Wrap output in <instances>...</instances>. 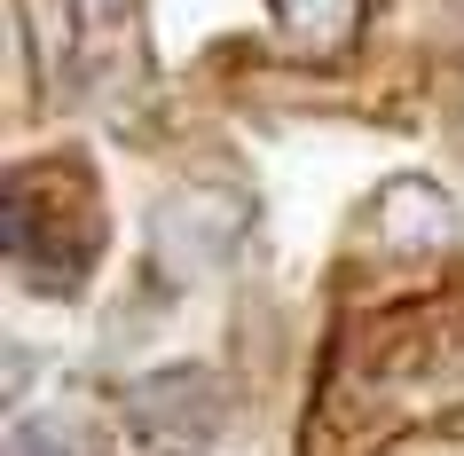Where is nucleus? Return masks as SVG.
Instances as JSON below:
<instances>
[{"label": "nucleus", "instance_id": "7ed1b4c3", "mask_svg": "<svg viewBox=\"0 0 464 456\" xmlns=\"http://www.w3.org/2000/svg\"><path fill=\"white\" fill-rule=\"evenodd\" d=\"M245 244V197L213 189V181H189L158 205V228H150V252H158V276L173 284H205L237 260Z\"/></svg>", "mask_w": 464, "mask_h": 456}, {"label": "nucleus", "instance_id": "20e7f679", "mask_svg": "<svg viewBox=\"0 0 464 456\" xmlns=\"http://www.w3.org/2000/svg\"><path fill=\"white\" fill-rule=\"evenodd\" d=\"M72 16H79V40H72V63L79 79H87V95L111 111V102L142 79V0H72Z\"/></svg>", "mask_w": 464, "mask_h": 456}, {"label": "nucleus", "instance_id": "0eeeda50", "mask_svg": "<svg viewBox=\"0 0 464 456\" xmlns=\"http://www.w3.org/2000/svg\"><path fill=\"white\" fill-rule=\"evenodd\" d=\"M8 456H79V441L63 417H16L8 425Z\"/></svg>", "mask_w": 464, "mask_h": 456}, {"label": "nucleus", "instance_id": "f03ea898", "mask_svg": "<svg viewBox=\"0 0 464 456\" xmlns=\"http://www.w3.org/2000/svg\"><path fill=\"white\" fill-rule=\"evenodd\" d=\"M220 417H228V385L205 362H166V370H150V378L126 385V432L142 449L189 456L220 432Z\"/></svg>", "mask_w": 464, "mask_h": 456}, {"label": "nucleus", "instance_id": "39448f33", "mask_svg": "<svg viewBox=\"0 0 464 456\" xmlns=\"http://www.w3.org/2000/svg\"><path fill=\"white\" fill-rule=\"evenodd\" d=\"M370 244L393 252V260H440L457 244V205L440 181L425 173H393L386 189L370 197Z\"/></svg>", "mask_w": 464, "mask_h": 456}, {"label": "nucleus", "instance_id": "f257e3e1", "mask_svg": "<svg viewBox=\"0 0 464 456\" xmlns=\"http://www.w3.org/2000/svg\"><path fill=\"white\" fill-rule=\"evenodd\" d=\"M102 181L79 150H55V158H16L8 166V189H0V244H8V267L24 276L40 299H72L102 260Z\"/></svg>", "mask_w": 464, "mask_h": 456}, {"label": "nucleus", "instance_id": "423d86ee", "mask_svg": "<svg viewBox=\"0 0 464 456\" xmlns=\"http://www.w3.org/2000/svg\"><path fill=\"white\" fill-rule=\"evenodd\" d=\"M268 16H276L284 48H292L299 63H339V55H354V40H362L370 0H268Z\"/></svg>", "mask_w": 464, "mask_h": 456}]
</instances>
